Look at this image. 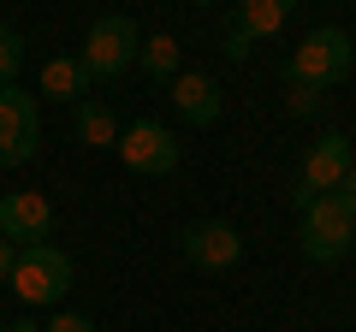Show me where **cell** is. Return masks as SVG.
I'll list each match as a JSON object with an SVG mask.
<instances>
[{"label": "cell", "mask_w": 356, "mask_h": 332, "mask_svg": "<svg viewBox=\"0 0 356 332\" xmlns=\"http://www.w3.org/2000/svg\"><path fill=\"white\" fill-rule=\"evenodd\" d=\"M350 65H356L350 36L327 24V30H309V36L297 42V53L285 60V83H291V90H315V95H327V90H339L344 77H350Z\"/></svg>", "instance_id": "6da1fadb"}, {"label": "cell", "mask_w": 356, "mask_h": 332, "mask_svg": "<svg viewBox=\"0 0 356 332\" xmlns=\"http://www.w3.org/2000/svg\"><path fill=\"white\" fill-rule=\"evenodd\" d=\"M13 291L30 308H60V297L72 291V256H65L60 243H30V249H18Z\"/></svg>", "instance_id": "7a4b0ae2"}, {"label": "cell", "mask_w": 356, "mask_h": 332, "mask_svg": "<svg viewBox=\"0 0 356 332\" xmlns=\"http://www.w3.org/2000/svg\"><path fill=\"white\" fill-rule=\"evenodd\" d=\"M137 48H143V36H137V24H131V18H95L77 60H83L89 83H113L119 72H131V65H137Z\"/></svg>", "instance_id": "3957f363"}, {"label": "cell", "mask_w": 356, "mask_h": 332, "mask_svg": "<svg viewBox=\"0 0 356 332\" xmlns=\"http://www.w3.org/2000/svg\"><path fill=\"white\" fill-rule=\"evenodd\" d=\"M350 249H356V219L339 208V196H315L303 208V256L321 261V267H332Z\"/></svg>", "instance_id": "277c9868"}, {"label": "cell", "mask_w": 356, "mask_h": 332, "mask_svg": "<svg viewBox=\"0 0 356 332\" xmlns=\"http://www.w3.org/2000/svg\"><path fill=\"white\" fill-rule=\"evenodd\" d=\"M350 166H356L350 137H344V131H327V137L309 149V160H303V179H297V190H291V208H309L315 196H332Z\"/></svg>", "instance_id": "5b68a950"}, {"label": "cell", "mask_w": 356, "mask_h": 332, "mask_svg": "<svg viewBox=\"0 0 356 332\" xmlns=\"http://www.w3.org/2000/svg\"><path fill=\"white\" fill-rule=\"evenodd\" d=\"M119 160L137 172V179H166L178 166V137L166 125H154V119H137V125H125L119 131Z\"/></svg>", "instance_id": "8992f818"}, {"label": "cell", "mask_w": 356, "mask_h": 332, "mask_svg": "<svg viewBox=\"0 0 356 332\" xmlns=\"http://www.w3.org/2000/svg\"><path fill=\"white\" fill-rule=\"evenodd\" d=\"M36 142H42L36 95H24L18 83H6V90H0V166L36 160Z\"/></svg>", "instance_id": "52a82bcc"}, {"label": "cell", "mask_w": 356, "mask_h": 332, "mask_svg": "<svg viewBox=\"0 0 356 332\" xmlns=\"http://www.w3.org/2000/svg\"><path fill=\"white\" fill-rule=\"evenodd\" d=\"M0 238L13 249H30V243H48L54 238V202L36 190H13L0 196Z\"/></svg>", "instance_id": "ba28073f"}, {"label": "cell", "mask_w": 356, "mask_h": 332, "mask_svg": "<svg viewBox=\"0 0 356 332\" xmlns=\"http://www.w3.org/2000/svg\"><path fill=\"white\" fill-rule=\"evenodd\" d=\"M178 243H184V261L202 267V273H226V267H238V256H243L238 226H226V219H196V226H184Z\"/></svg>", "instance_id": "9c48e42d"}, {"label": "cell", "mask_w": 356, "mask_h": 332, "mask_svg": "<svg viewBox=\"0 0 356 332\" xmlns=\"http://www.w3.org/2000/svg\"><path fill=\"white\" fill-rule=\"evenodd\" d=\"M172 107L191 119V125H214L220 119V83L208 72H178L172 77Z\"/></svg>", "instance_id": "30bf717a"}, {"label": "cell", "mask_w": 356, "mask_h": 332, "mask_svg": "<svg viewBox=\"0 0 356 332\" xmlns=\"http://www.w3.org/2000/svg\"><path fill=\"white\" fill-rule=\"evenodd\" d=\"M285 24H291V0H243L238 13H232L226 30H238V36L261 42V36H280Z\"/></svg>", "instance_id": "8fae6325"}, {"label": "cell", "mask_w": 356, "mask_h": 332, "mask_svg": "<svg viewBox=\"0 0 356 332\" xmlns=\"http://www.w3.org/2000/svg\"><path fill=\"white\" fill-rule=\"evenodd\" d=\"M83 90H89V72H83V60H48L42 65V95H54V101H83Z\"/></svg>", "instance_id": "7c38bea8"}, {"label": "cell", "mask_w": 356, "mask_h": 332, "mask_svg": "<svg viewBox=\"0 0 356 332\" xmlns=\"http://www.w3.org/2000/svg\"><path fill=\"white\" fill-rule=\"evenodd\" d=\"M72 125H77V137H83L89 149H113L119 131H125V125L113 119V107H102V101H77V119H72Z\"/></svg>", "instance_id": "4fadbf2b"}, {"label": "cell", "mask_w": 356, "mask_h": 332, "mask_svg": "<svg viewBox=\"0 0 356 332\" xmlns=\"http://www.w3.org/2000/svg\"><path fill=\"white\" fill-rule=\"evenodd\" d=\"M178 60H184L178 36H149V42L137 48V65H143L149 77H161V83H172V77H178Z\"/></svg>", "instance_id": "5bb4252c"}, {"label": "cell", "mask_w": 356, "mask_h": 332, "mask_svg": "<svg viewBox=\"0 0 356 332\" xmlns=\"http://www.w3.org/2000/svg\"><path fill=\"white\" fill-rule=\"evenodd\" d=\"M18 65H24V36L13 24H0V90L18 83Z\"/></svg>", "instance_id": "9a60e30c"}, {"label": "cell", "mask_w": 356, "mask_h": 332, "mask_svg": "<svg viewBox=\"0 0 356 332\" xmlns=\"http://www.w3.org/2000/svg\"><path fill=\"white\" fill-rule=\"evenodd\" d=\"M42 332H95V320L77 315V308H54V320H48Z\"/></svg>", "instance_id": "2e32d148"}, {"label": "cell", "mask_w": 356, "mask_h": 332, "mask_svg": "<svg viewBox=\"0 0 356 332\" xmlns=\"http://www.w3.org/2000/svg\"><path fill=\"white\" fill-rule=\"evenodd\" d=\"M285 107H291L297 119H315L321 107H327V95H315V90H291V95H285Z\"/></svg>", "instance_id": "e0dca14e"}, {"label": "cell", "mask_w": 356, "mask_h": 332, "mask_svg": "<svg viewBox=\"0 0 356 332\" xmlns=\"http://www.w3.org/2000/svg\"><path fill=\"white\" fill-rule=\"evenodd\" d=\"M250 48H255V42L238 36V30H226V42H220V53H226V60H250Z\"/></svg>", "instance_id": "ac0fdd59"}, {"label": "cell", "mask_w": 356, "mask_h": 332, "mask_svg": "<svg viewBox=\"0 0 356 332\" xmlns=\"http://www.w3.org/2000/svg\"><path fill=\"white\" fill-rule=\"evenodd\" d=\"M332 196H339V208H344V214L356 219V166H350V172H344V184H339V190H332Z\"/></svg>", "instance_id": "d6986e66"}, {"label": "cell", "mask_w": 356, "mask_h": 332, "mask_svg": "<svg viewBox=\"0 0 356 332\" xmlns=\"http://www.w3.org/2000/svg\"><path fill=\"white\" fill-rule=\"evenodd\" d=\"M13 261H18V249L6 238H0V279H13Z\"/></svg>", "instance_id": "ffe728a7"}, {"label": "cell", "mask_w": 356, "mask_h": 332, "mask_svg": "<svg viewBox=\"0 0 356 332\" xmlns=\"http://www.w3.org/2000/svg\"><path fill=\"white\" fill-rule=\"evenodd\" d=\"M6 332H42V326H36V320H13V326H6Z\"/></svg>", "instance_id": "44dd1931"}]
</instances>
